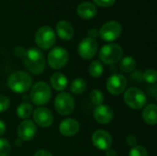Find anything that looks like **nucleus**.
<instances>
[{"instance_id": "obj_1", "label": "nucleus", "mask_w": 157, "mask_h": 156, "mask_svg": "<svg viewBox=\"0 0 157 156\" xmlns=\"http://www.w3.org/2000/svg\"><path fill=\"white\" fill-rule=\"evenodd\" d=\"M23 62L27 69L34 74H41L46 65L44 54L40 49L35 47L29 48L26 51L23 57Z\"/></svg>"}, {"instance_id": "obj_2", "label": "nucleus", "mask_w": 157, "mask_h": 156, "mask_svg": "<svg viewBox=\"0 0 157 156\" xmlns=\"http://www.w3.org/2000/svg\"><path fill=\"white\" fill-rule=\"evenodd\" d=\"M7 86L13 92L22 94L31 88L32 78L28 73L17 71L9 75L7 78Z\"/></svg>"}, {"instance_id": "obj_3", "label": "nucleus", "mask_w": 157, "mask_h": 156, "mask_svg": "<svg viewBox=\"0 0 157 156\" xmlns=\"http://www.w3.org/2000/svg\"><path fill=\"white\" fill-rule=\"evenodd\" d=\"M52 97V90L49 85L43 81L37 82L30 88L29 98L36 106H43L47 104Z\"/></svg>"}, {"instance_id": "obj_4", "label": "nucleus", "mask_w": 157, "mask_h": 156, "mask_svg": "<svg viewBox=\"0 0 157 156\" xmlns=\"http://www.w3.org/2000/svg\"><path fill=\"white\" fill-rule=\"evenodd\" d=\"M123 55V50L121 46L116 43H109L104 45L98 53L99 60L106 64H115L121 59Z\"/></svg>"}, {"instance_id": "obj_5", "label": "nucleus", "mask_w": 157, "mask_h": 156, "mask_svg": "<svg viewBox=\"0 0 157 156\" xmlns=\"http://www.w3.org/2000/svg\"><path fill=\"white\" fill-rule=\"evenodd\" d=\"M123 98L125 104L132 109L143 108L147 103L145 93L138 87H131L127 89Z\"/></svg>"}, {"instance_id": "obj_6", "label": "nucleus", "mask_w": 157, "mask_h": 156, "mask_svg": "<svg viewBox=\"0 0 157 156\" xmlns=\"http://www.w3.org/2000/svg\"><path fill=\"white\" fill-rule=\"evenodd\" d=\"M35 41L36 44L42 50L51 49L56 41V35L54 30L49 26L40 27L36 31Z\"/></svg>"}, {"instance_id": "obj_7", "label": "nucleus", "mask_w": 157, "mask_h": 156, "mask_svg": "<svg viewBox=\"0 0 157 156\" xmlns=\"http://www.w3.org/2000/svg\"><path fill=\"white\" fill-rule=\"evenodd\" d=\"M69 60L68 51L63 47L53 48L48 54L47 62L51 68L59 70L64 67Z\"/></svg>"}, {"instance_id": "obj_8", "label": "nucleus", "mask_w": 157, "mask_h": 156, "mask_svg": "<svg viewBox=\"0 0 157 156\" xmlns=\"http://www.w3.org/2000/svg\"><path fill=\"white\" fill-rule=\"evenodd\" d=\"M54 108L58 114L67 116L75 109V99L69 93H61L54 99Z\"/></svg>"}, {"instance_id": "obj_9", "label": "nucleus", "mask_w": 157, "mask_h": 156, "mask_svg": "<svg viewBox=\"0 0 157 156\" xmlns=\"http://www.w3.org/2000/svg\"><path fill=\"white\" fill-rule=\"evenodd\" d=\"M121 24L116 20L106 22L99 29V36L105 41H114L121 34Z\"/></svg>"}, {"instance_id": "obj_10", "label": "nucleus", "mask_w": 157, "mask_h": 156, "mask_svg": "<svg viewBox=\"0 0 157 156\" xmlns=\"http://www.w3.org/2000/svg\"><path fill=\"white\" fill-rule=\"evenodd\" d=\"M127 86V79L124 75L120 74H114L109 77L106 87L108 91L114 96H119L124 92Z\"/></svg>"}, {"instance_id": "obj_11", "label": "nucleus", "mask_w": 157, "mask_h": 156, "mask_svg": "<svg viewBox=\"0 0 157 156\" xmlns=\"http://www.w3.org/2000/svg\"><path fill=\"white\" fill-rule=\"evenodd\" d=\"M98 52V42L91 38L83 39L78 45V53L85 60L92 59Z\"/></svg>"}, {"instance_id": "obj_12", "label": "nucleus", "mask_w": 157, "mask_h": 156, "mask_svg": "<svg viewBox=\"0 0 157 156\" xmlns=\"http://www.w3.org/2000/svg\"><path fill=\"white\" fill-rule=\"evenodd\" d=\"M92 142L96 148L101 151H107L111 148L113 140L111 135L105 130H98L92 135Z\"/></svg>"}, {"instance_id": "obj_13", "label": "nucleus", "mask_w": 157, "mask_h": 156, "mask_svg": "<svg viewBox=\"0 0 157 156\" xmlns=\"http://www.w3.org/2000/svg\"><path fill=\"white\" fill-rule=\"evenodd\" d=\"M37 132L35 123L29 120H24L17 127V135L19 140L29 142L31 141Z\"/></svg>"}, {"instance_id": "obj_14", "label": "nucleus", "mask_w": 157, "mask_h": 156, "mask_svg": "<svg viewBox=\"0 0 157 156\" xmlns=\"http://www.w3.org/2000/svg\"><path fill=\"white\" fill-rule=\"evenodd\" d=\"M33 119L38 126L41 128H48L53 122V115L47 108H38L33 113Z\"/></svg>"}, {"instance_id": "obj_15", "label": "nucleus", "mask_w": 157, "mask_h": 156, "mask_svg": "<svg viewBox=\"0 0 157 156\" xmlns=\"http://www.w3.org/2000/svg\"><path fill=\"white\" fill-rule=\"evenodd\" d=\"M80 129L79 122L75 119H64L59 125V131L65 137H72L78 133Z\"/></svg>"}, {"instance_id": "obj_16", "label": "nucleus", "mask_w": 157, "mask_h": 156, "mask_svg": "<svg viewBox=\"0 0 157 156\" xmlns=\"http://www.w3.org/2000/svg\"><path fill=\"white\" fill-rule=\"evenodd\" d=\"M94 118L100 124H108L114 118L113 110L107 105H99L94 110Z\"/></svg>"}, {"instance_id": "obj_17", "label": "nucleus", "mask_w": 157, "mask_h": 156, "mask_svg": "<svg viewBox=\"0 0 157 156\" xmlns=\"http://www.w3.org/2000/svg\"><path fill=\"white\" fill-rule=\"evenodd\" d=\"M76 12L81 18L88 20V19L93 18L97 15L98 9H97V6L93 3L86 1V2L80 3L77 6Z\"/></svg>"}, {"instance_id": "obj_18", "label": "nucleus", "mask_w": 157, "mask_h": 156, "mask_svg": "<svg viewBox=\"0 0 157 156\" xmlns=\"http://www.w3.org/2000/svg\"><path fill=\"white\" fill-rule=\"evenodd\" d=\"M56 32L63 40H70L74 37V28L67 20H60L56 24Z\"/></svg>"}, {"instance_id": "obj_19", "label": "nucleus", "mask_w": 157, "mask_h": 156, "mask_svg": "<svg viewBox=\"0 0 157 156\" xmlns=\"http://www.w3.org/2000/svg\"><path fill=\"white\" fill-rule=\"evenodd\" d=\"M143 119L149 125H155L157 121V107L155 104L147 105L143 111Z\"/></svg>"}, {"instance_id": "obj_20", "label": "nucleus", "mask_w": 157, "mask_h": 156, "mask_svg": "<svg viewBox=\"0 0 157 156\" xmlns=\"http://www.w3.org/2000/svg\"><path fill=\"white\" fill-rule=\"evenodd\" d=\"M51 85L56 91H63L68 86L67 77L62 73H54L51 77Z\"/></svg>"}, {"instance_id": "obj_21", "label": "nucleus", "mask_w": 157, "mask_h": 156, "mask_svg": "<svg viewBox=\"0 0 157 156\" xmlns=\"http://www.w3.org/2000/svg\"><path fill=\"white\" fill-rule=\"evenodd\" d=\"M136 61L132 56H126L124 58L121 59L120 63V70L124 74L132 73L136 68Z\"/></svg>"}, {"instance_id": "obj_22", "label": "nucleus", "mask_w": 157, "mask_h": 156, "mask_svg": "<svg viewBox=\"0 0 157 156\" xmlns=\"http://www.w3.org/2000/svg\"><path fill=\"white\" fill-rule=\"evenodd\" d=\"M86 89V83L82 78H75L72 81L70 85V90L75 95H80Z\"/></svg>"}, {"instance_id": "obj_23", "label": "nucleus", "mask_w": 157, "mask_h": 156, "mask_svg": "<svg viewBox=\"0 0 157 156\" xmlns=\"http://www.w3.org/2000/svg\"><path fill=\"white\" fill-rule=\"evenodd\" d=\"M33 111V107L29 102H23L17 108V115L23 120L28 119Z\"/></svg>"}, {"instance_id": "obj_24", "label": "nucleus", "mask_w": 157, "mask_h": 156, "mask_svg": "<svg viewBox=\"0 0 157 156\" xmlns=\"http://www.w3.org/2000/svg\"><path fill=\"white\" fill-rule=\"evenodd\" d=\"M104 72V68L102 63L99 61H93L88 68V73L92 77L98 78L100 77L103 74Z\"/></svg>"}, {"instance_id": "obj_25", "label": "nucleus", "mask_w": 157, "mask_h": 156, "mask_svg": "<svg viewBox=\"0 0 157 156\" xmlns=\"http://www.w3.org/2000/svg\"><path fill=\"white\" fill-rule=\"evenodd\" d=\"M90 100L95 106L102 105L104 102V95L98 89H93L90 93Z\"/></svg>"}, {"instance_id": "obj_26", "label": "nucleus", "mask_w": 157, "mask_h": 156, "mask_svg": "<svg viewBox=\"0 0 157 156\" xmlns=\"http://www.w3.org/2000/svg\"><path fill=\"white\" fill-rule=\"evenodd\" d=\"M143 79L151 85H155L157 81V72L155 69H147L143 74Z\"/></svg>"}, {"instance_id": "obj_27", "label": "nucleus", "mask_w": 157, "mask_h": 156, "mask_svg": "<svg viewBox=\"0 0 157 156\" xmlns=\"http://www.w3.org/2000/svg\"><path fill=\"white\" fill-rule=\"evenodd\" d=\"M11 152V146L6 139L0 138V156H8Z\"/></svg>"}, {"instance_id": "obj_28", "label": "nucleus", "mask_w": 157, "mask_h": 156, "mask_svg": "<svg viewBox=\"0 0 157 156\" xmlns=\"http://www.w3.org/2000/svg\"><path fill=\"white\" fill-rule=\"evenodd\" d=\"M129 156H148L147 150L142 145H136L132 147L129 153Z\"/></svg>"}, {"instance_id": "obj_29", "label": "nucleus", "mask_w": 157, "mask_h": 156, "mask_svg": "<svg viewBox=\"0 0 157 156\" xmlns=\"http://www.w3.org/2000/svg\"><path fill=\"white\" fill-rule=\"evenodd\" d=\"M10 107V100L5 95H0V112L6 111Z\"/></svg>"}, {"instance_id": "obj_30", "label": "nucleus", "mask_w": 157, "mask_h": 156, "mask_svg": "<svg viewBox=\"0 0 157 156\" xmlns=\"http://www.w3.org/2000/svg\"><path fill=\"white\" fill-rule=\"evenodd\" d=\"M96 5L101 7H109L113 6L116 2V0H93Z\"/></svg>"}, {"instance_id": "obj_31", "label": "nucleus", "mask_w": 157, "mask_h": 156, "mask_svg": "<svg viewBox=\"0 0 157 156\" xmlns=\"http://www.w3.org/2000/svg\"><path fill=\"white\" fill-rule=\"evenodd\" d=\"M25 52H26V50L23 47H21V46L15 47V49L13 51L14 55L17 56V57H19V58H23L24 55H25Z\"/></svg>"}, {"instance_id": "obj_32", "label": "nucleus", "mask_w": 157, "mask_h": 156, "mask_svg": "<svg viewBox=\"0 0 157 156\" xmlns=\"http://www.w3.org/2000/svg\"><path fill=\"white\" fill-rule=\"evenodd\" d=\"M126 142H127V144L129 146H131L132 148L137 145V138L134 135H132V134H131V135H129L127 137Z\"/></svg>"}, {"instance_id": "obj_33", "label": "nucleus", "mask_w": 157, "mask_h": 156, "mask_svg": "<svg viewBox=\"0 0 157 156\" xmlns=\"http://www.w3.org/2000/svg\"><path fill=\"white\" fill-rule=\"evenodd\" d=\"M34 156H52V154L50 152L41 149V150H38V151L35 153Z\"/></svg>"}, {"instance_id": "obj_34", "label": "nucleus", "mask_w": 157, "mask_h": 156, "mask_svg": "<svg viewBox=\"0 0 157 156\" xmlns=\"http://www.w3.org/2000/svg\"><path fill=\"white\" fill-rule=\"evenodd\" d=\"M98 35H99L98 31L97 29H89V31H88V38H91L93 40H95Z\"/></svg>"}, {"instance_id": "obj_35", "label": "nucleus", "mask_w": 157, "mask_h": 156, "mask_svg": "<svg viewBox=\"0 0 157 156\" xmlns=\"http://www.w3.org/2000/svg\"><path fill=\"white\" fill-rule=\"evenodd\" d=\"M132 77L135 78V79L138 81V83H140V81L143 79V74H141L139 71H136V72H134V73L132 74Z\"/></svg>"}, {"instance_id": "obj_36", "label": "nucleus", "mask_w": 157, "mask_h": 156, "mask_svg": "<svg viewBox=\"0 0 157 156\" xmlns=\"http://www.w3.org/2000/svg\"><path fill=\"white\" fill-rule=\"evenodd\" d=\"M106 156H118V154L114 149L109 148L106 151Z\"/></svg>"}, {"instance_id": "obj_37", "label": "nucleus", "mask_w": 157, "mask_h": 156, "mask_svg": "<svg viewBox=\"0 0 157 156\" xmlns=\"http://www.w3.org/2000/svg\"><path fill=\"white\" fill-rule=\"evenodd\" d=\"M6 132V124L4 121L0 120V136Z\"/></svg>"}]
</instances>
